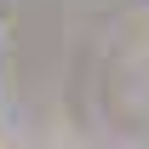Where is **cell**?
Returning <instances> with one entry per match:
<instances>
[]
</instances>
